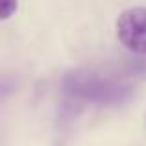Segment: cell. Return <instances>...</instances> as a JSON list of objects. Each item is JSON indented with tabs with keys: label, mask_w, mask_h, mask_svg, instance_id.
I'll use <instances>...</instances> for the list:
<instances>
[{
	"label": "cell",
	"mask_w": 146,
	"mask_h": 146,
	"mask_svg": "<svg viewBox=\"0 0 146 146\" xmlns=\"http://www.w3.org/2000/svg\"><path fill=\"white\" fill-rule=\"evenodd\" d=\"M131 93L129 83L85 68L72 70L63 78V94L70 104L118 106L129 100Z\"/></svg>",
	"instance_id": "1"
},
{
	"label": "cell",
	"mask_w": 146,
	"mask_h": 146,
	"mask_svg": "<svg viewBox=\"0 0 146 146\" xmlns=\"http://www.w3.org/2000/svg\"><path fill=\"white\" fill-rule=\"evenodd\" d=\"M117 37L128 50L146 56V7H129L117 19Z\"/></svg>",
	"instance_id": "2"
},
{
	"label": "cell",
	"mask_w": 146,
	"mask_h": 146,
	"mask_svg": "<svg viewBox=\"0 0 146 146\" xmlns=\"http://www.w3.org/2000/svg\"><path fill=\"white\" fill-rule=\"evenodd\" d=\"M17 11V0H0V15L2 21L9 19L11 15Z\"/></svg>",
	"instance_id": "3"
}]
</instances>
